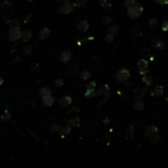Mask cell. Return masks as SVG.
Returning a JSON list of instances; mask_svg holds the SVG:
<instances>
[{
  "instance_id": "17",
  "label": "cell",
  "mask_w": 168,
  "mask_h": 168,
  "mask_svg": "<svg viewBox=\"0 0 168 168\" xmlns=\"http://www.w3.org/2000/svg\"><path fill=\"white\" fill-rule=\"evenodd\" d=\"M49 34H50V30L48 28H43L40 33V38H46Z\"/></svg>"
},
{
  "instance_id": "6",
  "label": "cell",
  "mask_w": 168,
  "mask_h": 168,
  "mask_svg": "<svg viewBox=\"0 0 168 168\" xmlns=\"http://www.w3.org/2000/svg\"><path fill=\"white\" fill-rule=\"evenodd\" d=\"M163 93H164V87L159 85V86H156L151 89V95L153 96V97H159V96L162 95Z\"/></svg>"
},
{
  "instance_id": "34",
  "label": "cell",
  "mask_w": 168,
  "mask_h": 168,
  "mask_svg": "<svg viewBox=\"0 0 168 168\" xmlns=\"http://www.w3.org/2000/svg\"><path fill=\"white\" fill-rule=\"evenodd\" d=\"M10 27L11 28H18L20 27V23L18 20H13L12 22L10 23Z\"/></svg>"
},
{
  "instance_id": "1",
  "label": "cell",
  "mask_w": 168,
  "mask_h": 168,
  "mask_svg": "<svg viewBox=\"0 0 168 168\" xmlns=\"http://www.w3.org/2000/svg\"><path fill=\"white\" fill-rule=\"evenodd\" d=\"M142 12H144V7H142L141 4L136 3L133 6L129 7L127 8V14L128 16L131 18V19L135 20L137 18H139L140 16L142 15Z\"/></svg>"
},
{
  "instance_id": "3",
  "label": "cell",
  "mask_w": 168,
  "mask_h": 168,
  "mask_svg": "<svg viewBox=\"0 0 168 168\" xmlns=\"http://www.w3.org/2000/svg\"><path fill=\"white\" fill-rule=\"evenodd\" d=\"M22 36V33L20 32V28H11L10 32H9V38L12 41H15Z\"/></svg>"
},
{
  "instance_id": "37",
  "label": "cell",
  "mask_w": 168,
  "mask_h": 168,
  "mask_svg": "<svg viewBox=\"0 0 168 168\" xmlns=\"http://www.w3.org/2000/svg\"><path fill=\"white\" fill-rule=\"evenodd\" d=\"M139 73L141 76H144V75L149 74V70L148 69H141V70H139Z\"/></svg>"
},
{
  "instance_id": "35",
  "label": "cell",
  "mask_w": 168,
  "mask_h": 168,
  "mask_svg": "<svg viewBox=\"0 0 168 168\" xmlns=\"http://www.w3.org/2000/svg\"><path fill=\"white\" fill-rule=\"evenodd\" d=\"M32 46L31 45H28V46H26V47H24V53L26 54V55H28V54H30L32 52Z\"/></svg>"
},
{
  "instance_id": "20",
  "label": "cell",
  "mask_w": 168,
  "mask_h": 168,
  "mask_svg": "<svg viewBox=\"0 0 168 168\" xmlns=\"http://www.w3.org/2000/svg\"><path fill=\"white\" fill-rule=\"evenodd\" d=\"M69 125L74 126V127H78L80 125V118L79 117H75L73 119H70L69 120Z\"/></svg>"
},
{
  "instance_id": "7",
  "label": "cell",
  "mask_w": 168,
  "mask_h": 168,
  "mask_svg": "<svg viewBox=\"0 0 168 168\" xmlns=\"http://www.w3.org/2000/svg\"><path fill=\"white\" fill-rule=\"evenodd\" d=\"M158 132H159V130H158V128L156 127V126H148V127L146 128V130H144V135L146 136V137H151V136L153 135H156L158 134Z\"/></svg>"
},
{
  "instance_id": "5",
  "label": "cell",
  "mask_w": 168,
  "mask_h": 168,
  "mask_svg": "<svg viewBox=\"0 0 168 168\" xmlns=\"http://www.w3.org/2000/svg\"><path fill=\"white\" fill-rule=\"evenodd\" d=\"M74 9V5L70 2H65V3L62 4V6L59 9V12L62 14H69L71 13Z\"/></svg>"
},
{
  "instance_id": "30",
  "label": "cell",
  "mask_w": 168,
  "mask_h": 168,
  "mask_svg": "<svg viewBox=\"0 0 168 168\" xmlns=\"http://www.w3.org/2000/svg\"><path fill=\"white\" fill-rule=\"evenodd\" d=\"M136 3H137V2H136L135 0H125V3H124V5H125L126 8H129V7L133 6Z\"/></svg>"
},
{
  "instance_id": "24",
  "label": "cell",
  "mask_w": 168,
  "mask_h": 168,
  "mask_svg": "<svg viewBox=\"0 0 168 168\" xmlns=\"http://www.w3.org/2000/svg\"><path fill=\"white\" fill-rule=\"evenodd\" d=\"M149 24L151 29H155V28L158 26V20L155 19V18H151V19L149 20Z\"/></svg>"
},
{
  "instance_id": "4",
  "label": "cell",
  "mask_w": 168,
  "mask_h": 168,
  "mask_svg": "<svg viewBox=\"0 0 168 168\" xmlns=\"http://www.w3.org/2000/svg\"><path fill=\"white\" fill-rule=\"evenodd\" d=\"M109 94H110V87L108 85H103V86L96 91V95L103 96V97H105V99L109 96Z\"/></svg>"
},
{
  "instance_id": "2",
  "label": "cell",
  "mask_w": 168,
  "mask_h": 168,
  "mask_svg": "<svg viewBox=\"0 0 168 168\" xmlns=\"http://www.w3.org/2000/svg\"><path fill=\"white\" fill-rule=\"evenodd\" d=\"M129 78H130V71L126 68H123V69H121V70H119L114 76V79L119 83L127 82L129 80Z\"/></svg>"
},
{
  "instance_id": "8",
  "label": "cell",
  "mask_w": 168,
  "mask_h": 168,
  "mask_svg": "<svg viewBox=\"0 0 168 168\" xmlns=\"http://www.w3.org/2000/svg\"><path fill=\"white\" fill-rule=\"evenodd\" d=\"M89 23H87V21L82 20V21H80L79 24H78L77 29H78V31L81 32V33H86L87 30H89Z\"/></svg>"
},
{
  "instance_id": "13",
  "label": "cell",
  "mask_w": 168,
  "mask_h": 168,
  "mask_svg": "<svg viewBox=\"0 0 168 168\" xmlns=\"http://www.w3.org/2000/svg\"><path fill=\"white\" fill-rule=\"evenodd\" d=\"M146 89H137V91H136V100H142V98L144 97V95L146 94Z\"/></svg>"
},
{
  "instance_id": "19",
  "label": "cell",
  "mask_w": 168,
  "mask_h": 168,
  "mask_svg": "<svg viewBox=\"0 0 168 168\" xmlns=\"http://www.w3.org/2000/svg\"><path fill=\"white\" fill-rule=\"evenodd\" d=\"M70 132H71V127H70L69 125L64 126L63 128H61V129H60V133L62 134V138H63L65 135H68Z\"/></svg>"
},
{
  "instance_id": "26",
  "label": "cell",
  "mask_w": 168,
  "mask_h": 168,
  "mask_svg": "<svg viewBox=\"0 0 168 168\" xmlns=\"http://www.w3.org/2000/svg\"><path fill=\"white\" fill-rule=\"evenodd\" d=\"M40 94L43 97V96L48 95V94H51V91H50L49 89H47V87H43V89H40Z\"/></svg>"
},
{
  "instance_id": "38",
  "label": "cell",
  "mask_w": 168,
  "mask_h": 168,
  "mask_svg": "<svg viewBox=\"0 0 168 168\" xmlns=\"http://www.w3.org/2000/svg\"><path fill=\"white\" fill-rule=\"evenodd\" d=\"M55 86L56 87H62L63 86V80H61V79H59V80H57L56 82H55Z\"/></svg>"
},
{
  "instance_id": "41",
  "label": "cell",
  "mask_w": 168,
  "mask_h": 168,
  "mask_svg": "<svg viewBox=\"0 0 168 168\" xmlns=\"http://www.w3.org/2000/svg\"><path fill=\"white\" fill-rule=\"evenodd\" d=\"M133 127H134V126H131V127H130V129H129V130H128V133H129V134H130L131 136H133Z\"/></svg>"
},
{
  "instance_id": "9",
  "label": "cell",
  "mask_w": 168,
  "mask_h": 168,
  "mask_svg": "<svg viewBox=\"0 0 168 168\" xmlns=\"http://www.w3.org/2000/svg\"><path fill=\"white\" fill-rule=\"evenodd\" d=\"M58 103L61 107H66L72 103V98L70 96H62L60 99H59Z\"/></svg>"
},
{
  "instance_id": "36",
  "label": "cell",
  "mask_w": 168,
  "mask_h": 168,
  "mask_svg": "<svg viewBox=\"0 0 168 168\" xmlns=\"http://www.w3.org/2000/svg\"><path fill=\"white\" fill-rule=\"evenodd\" d=\"M155 3L160 4V5H166L168 4V0H155Z\"/></svg>"
},
{
  "instance_id": "16",
  "label": "cell",
  "mask_w": 168,
  "mask_h": 168,
  "mask_svg": "<svg viewBox=\"0 0 168 168\" xmlns=\"http://www.w3.org/2000/svg\"><path fill=\"white\" fill-rule=\"evenodd\" d=\"M164 41L163 40H156L153 42V47L157 50H163L164 49Z\"/></svg>"
},
{
  "instance_id": "28",
  "label": "cell",
  "mask_w": 168,
  "mask_h": 168,
  "mask_svg": "<svg viewBox=\"0 0 168 168\" xmlns=\"http://www.w3.org/2000/svg\"><path fill=\"white\" fill-rule=\"evenodd\" d=\"M111 18L109 16H104V17L101 18V22H102L103 25H109L111 23Z\"/></svg>"
},
{
  "instance_id": "43",
  "label": "cell",
  "mask_w": 168,
  "mask_h": 168,
  "mask_svg": "<svg viewBox=\"0 0 168 168\" xmlns=\"http://www.w3.org/2000/svg\"><path fill=\"white\" fill-rule=\"evenodd\" d=\"M166 101H167V102H168V96H167V97H166Z\"/></svg>"
},
{
  "instance_id": "29",
  "label": "cell",
  "mask_w": 168,
  "mask_h": 168,
  "mask_svg": "<svg viewBox=\"0 0 168 168\" xmlns=\"http://www.w3.org/2000/svg\"><path fill=\"white\" fill-rule=\"evenodd\" d=\"M13 6V3L11 1H5L3 2V3H1V8L2 9H8L10 8V7Z\"/></svg>"
},
{
  "instance_id": "11",
  "label": "cell",
  "mask_w": 168,
  "mask_h": 168,
  "mask_svg": "<svg viewBox=\"0 0 168 168\" xmlns=\"http://www.w3.org/2000/svg\"><path fill=\"white\" fill-rule=\"evenodd\" d=\"M71 58H72V54L69 51H63L60 55V60L63 63H67V62L71 60Z\"/></svg>"
},
{
  "instance_id": "10",
  "label": "cell",
  "mask_w": 168,
  "mask_h": 168,
  "mask_svg": "<svg viewBox=\"0 0 168 168\" xmlns=\"http://www.w3.org/2000/svg\"><path fill=\"white\" fill-rule=\"evenodd\" d=\"M54 102V97H52L51 94H48L42 97V103L45 106H51Z\"/></svg>"
},
{
  "instance_id": "27",
  "label": "cell",
  "mask_w": 168,
  "mask_h": 168,
  "mask_svg": "<svg viewBox=\"0 0 168 168\" xmlns=\"http://www.w3.org/2000/svg\"><path fill=\"white\" fill-rule=\"evenodd\" d=\"M113 40H114V34H109V33H107L106 34H105V36H104L105 41H107V42H112Z\"/></svg>"
},
{
  "instance_id": "40",
  "label": "cell",
  "mask_w": 168,
  "mask_h": 168,
  "mask_svg": "<svg viewBox=\"0 0 168 168\" xmlns=\"http://www.w3.org/2000/svg\"><path fill=\"white\" fill-rule=\"evenodd\" d=\"M56 1L60 4H63V3H65V2H70L71 0H56Z\"/></svg>"
},
{
  "instance_id": "39",
  "label": "cell",
  "mask_w": 168,
  "mask_h": 168,
  "mask_svg": "<svg viewBox=\"0 0 168 168\" xmlns=\"http://www.w3.org/2000/svg\"><path fill=\"white\" fill-rule=\"evenodd\" d=\"M87 1H89V0H79V2H78V6L85 5V4H86Z\"/></svg>"
},
{
  "instance_id": "14",
  "label": "cell",
  "mask_w": 168,
  "mask_h": 168,
  "mask_svg": "<svg viewBox=\"0 0 168 168\" xmlns=\"http://www.w3.org/2000/svg\"><path fill=\"white\" fill-rule=\"evenodd\" d=\"M119 31H120V27H119L118 25H111V26L108 27V29H107V33L112 34H118Z\"/></svg>"
},
{
  "instance_id": "12",
  "label": "cell",
  "mask_w": 168,
  "mask_h": 168,
  "mask_svg": "<svg viewBox=\"0 0 168 168\" xmlns=\"http://www.w3.org/2000/svg\"><path fill=\"white\" fill-rule=\"evenodd\" d=\"M148 66H149V61L144 58L140 59V60L137 62V68L139 69V70H141V69H148Z\"/></svg>"
},
{
  "instance_id": "23",
  "label": "cell",
  "mask_w": 168,
  "mask_h": 168,
  "mask_svg": "<svg viewBox=\"0 0 168 168\" xmlns=\"http://www.w3.org/2000/svg\"><path fill=\"white\" fill-rule=\"evenodd\" d=\"M149 140H151V142H153V144H157L160 141V136L158 134L153 135V136H151V137H149Z\"/></svg>"
},
{
  "instance_id": "15",
  "label": "cell",
  "mask_w": 168,
  "mask_h": 168,
  "mask_svg": "<svg viewBox=\"0 0 168 168\" xmlns=\"http://www.w3.org/2000/svg\"><path fill=\"white\" fill-rule=\"evenodd\" d=\"M142 82H144V84L146 85V86H151V85H153V78L151 77V76H149V74H146L144 76H142Z\"/></svg>"
},
{
  "instance_id": "18",
  "label": "cell",
  "mask_w": 168,
  "mask_h": 168,
  "mask_svg": "<svg viewBox=\"0 0 168 168\" xmlns=\"http://www.w3.org/2000/svg\"><path fill=\"white\" fill-rule=\"evenodd\" d=\"M134 108L136 110H139V111H142V110L144 109V104L142 103V100H136L135 104H134Z\"/></svg>"
},
{
  "instance_id": "25",
  "label": "cell",
  "mask_w": 168,
  "mask_h": 168,
  "mask_svg": "<svg viewBox=\"0 0 168 168\" xmlns=\"http://www.w3.org/2000/svg\"><path fill=\"white\" fill-rule=\"evenodd\" d=\"M91 72L89 71H87V70H85V71H83V72L81 73V79L83 80H89V78H91Z\"/></svg>"
},
{
  "instance_id": "32",
  "label": "cell",
  "mask_w": 168,
  "mask_h": 168,
  "mask_svg": "<svg viewBox=\"0 0 168 168\" xmlns=\"http://www.w3.org/2000/svg\"><path fill=\"white\" fill-rule=\"evenodd\" d=\"M96 84L95 82H89L86 85V89H95Z\"/></svg>"
},
{
  "instance_id": "21",
  "label": "cell",
  "mask_w": 168,
  "mask_h": 168,
  "mask_svg": "<svg viewBox=\"0 0 168 168\" xmlns=\"http://www.w3.org/2000/svg\"><path fill=\"white\" fill-rule=\"evenodd\" d=\"M32 38V33L30 31H24L22 33V38L24 41H28Z\"/></svg>"
},
{
  "instance_id": "31",
  "label": "cell",
  "mask_w": 168,
  "mask_h": 168,
  "mask_svg": "<svg viewBox=\"0 0 168 168\" xmlns=\"http://www.w3.org/2000/svg\"><path fill=\"white\" fill-rule=\"evenodd\" d=\"M60 127H59L57 124H53V125L51 126V132L52 133H57V132H60Z\"/></svg>"
},
{
  "instance_id": "42",
  "label": "cell",
  "mask_w": 168,
  "mask_h": 168,
  "mask_svg": "<svg viewBox=\"0 0 168 168\" xmlns=\"http://www.w3.org/2000/svg\"><path fill=\"white\" fill-rule=\"evenodd\" d=\"M3 82H4V80L2 79L1 77H0V85H2V84H3Z\"/></svg>"
},
{
  "instance_id": "33",
  "label": "cell",
  "mask_w": 168,
  "mask_h": 168,
  "mask_svg": "<svg viewBox=\"0 0 168 168\" xmlns=\"http://www.w3.org/2000/svg\"><path fill=\"white\" fill-rule=\"evenodd\" d=\"M161 30L163 32H168V20L164 21L161 25Z\"/></svg>"
},
{
  "instance_id": "22",
  "label": "cell",
  "mask_w": 168,
  "mask_h": 168,
  "mask_svg": "<svg viewBox=\"0 0 168 168\" xmlns=\"http://www.w3.org/2000/svg\"><path fill=\"white\" fill-rule=\"evenodd\" d=\"M99 4L100 6H102L103 8H108L110 9L112 7V4L110 3L108 0H99Z\"/></svg>"
}]
</instances>
